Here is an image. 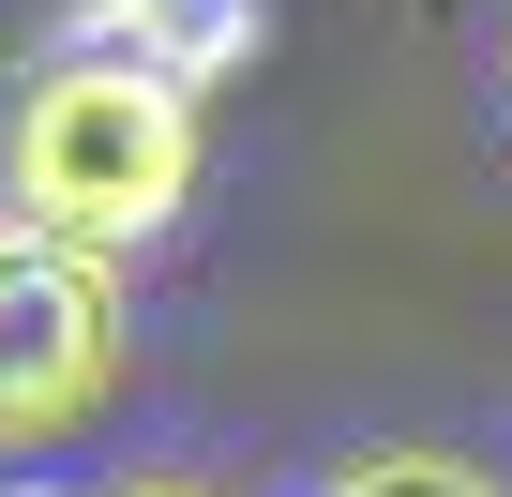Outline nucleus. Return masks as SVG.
Listing matches in <instances>:
<instances>
[{"mask_svg": "<svg viewBox=\"0 0 512 497\" xmlns=\"http://www.w3.org/2000/svg\"><path fill=\"white\" fill-rule=\"evenodd\" d=\"M121 362H136L121 257H76L46 226H0V452H46V437L106 422Z\"/></svg>", "mask_w": 512, "mask_h": 497, "instance_id": "2", "label": "nucleus"}, {"mask_svg": "<svg viewBox=\"0 0 512 497\" xmlns=\"http://www.w3.org/2000/svg\"><path fill=\"white\" fill-rule=\"evenodd\" d=\"M0 497H61V482H0Z\"/></svg>", "mask_w": 512, "mask_h": 497, "instance_id": "6", "label": "nucleus"}, {"mask_svg": "<svg viewBox=\"0 0 512 497\" xmlns=\"http://www.w3.org/2000/svg\"><path fill=\"white\" fill-rule=\"evenodd\" d=\"M497 76H512V61H497Z\"/></svg>", "mask_w": 512, "mask_h": 497, "instance_id": "7", "label": "nucleus"}, {"mask_svg": "<svg viewBox=\"0 0 512 497\" xmlns=\"http://www.w3.org/2000/svg\"><path fill=\"white\" fill-rule=\"evenodd\" d=\"M196 211V91L46 46L0 91V226H46L76 257H151Z\"/></svg>", "mask_w": 512, "mask_h": 497, "instance_id": "1", "label": "nucleus"}, {"mask_svg": "<svg viewBox=\"0 0 512 497\" xmlns=\"http://www.w3.org/2000/svg\"><path fill=\"white\" fill-rule=\"evenodd\" d=\"M317 497H512V482L467 452H347V467H317Z\"/></svg>", "mask_w": 512, "mask_h": 497, "instance_id": "4", "label": "nucleus"}, {"mask_svg": "<svg viewBox=\"0 0 512 497\" xmlns=\"http://www.w3.org/2000/svg\"><path fill=\"white\" fill-rule=\"evenodd\" d=\"M61 46L136 61V76H166V91H226V76L256 61V0H76Z\"/></svg>", "mask_w": 512, "mask_h": 497, "instance_id": "3", "label": "nucleus"}, {"mask_svg": "<svg viewBox=\"0 0 512 497\" xmlns=\"http://www.w3.org/2000/svg\"><path fill=\"white\" fill-rule=\"evenodd\" d=\"M106 497H226V482H196V467H136V482H106Z\"/></svg>", "mask_w": 512, "mask_h": 497, "instance_id": "5", "label": "nucleus"}]
</instances>
